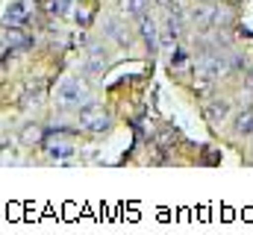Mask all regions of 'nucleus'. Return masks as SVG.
Masks as SVG:
<instances>
[{"instance_id": "f257e3e1", "label": "nucleus", "mask_w": 253, "mask_h": 235, "mask_svg": "<svg viewBox=\"0 0 253 235\" xmlns=\"http://www.w3.org/2000/svg\"><path fill=\"white\" fill-rule=\"evenodd\" d=\"M56 100L62 106H85L88 103V88L80 79H65L62 85L56 88Z\"/></svg>"}, {"instance_id": "f03ea898", "label": "nucleus", "mask_w": 253, "mask_h": 235, "mask_svg": "<svg viewBox=\"0 0 253 235\" xmlns=\"http://www.w3.org/2000/svg\"><path fill=\"white\" fill-rule=\"evenodd\" d=\"M80 123H83L85 129H91V132H106L112 120H109L106 112H97L94 106H85V109L80 112Z\"/></svg>"}, {"instance_id": "7ed1b4c3", "label": "nucleus", "mask_w": 253, "mask_h": 235, "mask_svg": "<svg viewBox=\"0 0 253 235\" xmlns=\"http://www.w3.org/2000/svg\"><path fill=\"white\" fill-rule=\"evenodd\" d=\"M227 74V62L221 56H203L200 59V65H197V77L206 82V79H218V77H224Z\"/></svg>"}, {"instance_id": "20e7f679", "label": "nucleus", "mask_w": 253, "mask_h": 235, "mask_svg": "<svg viewBox=\"0 0 253 235\" xmlns=\"http://www.w3.org/2000/svg\"><path fill=\"white\" fill-rule=\"evenodd\" d=\"M106 68V53L100 47H91V53L85 59V74H100Z\"/></svg>"}, {"instance_id": "39448f33", "label": "nucleus", "mask_w": 253, "mask_h": 235, "mask_svg": "<svg viewBox=\"0 0 253 235\" xmlns=\"http://www.w3.org/2000/svg\"><path fill=\"white\" fill-rule=\"evenodd\" d=\"M141 36L147 39V44H150V47H159V33H156V24H153L147 15H141Z\"/></svg>"}, {"instance_id": "423d86ee", "label": "nucleus", "mask_w": 253, "mask_h": 235, "mask_svg": "<svg viewBox=\"0 0 253 235\" xmlns=\"http://www.w3.org/2000/svg\"><path fill=\"white\" fill-rule=\"evenodd\" d=\"M6 21H12V24H24V21H27V6H24L21 0L9 3V9H6Z\"/></svg>"}, {"instance_id": "0eeeda50", "label": "nucleus", "mask_w": 253, "mask_h": 235, "mask_svg": "<svg viewBox=\"0 0 253 235\" xmlns=\"http://www.w3.org/2000/svg\"><path fill=\"white\" fill-rule=\"evenodd\" d=\"M124 9L129 12V15H144V9H147V0H124Z\"/></svg>"}, {"instance_id": "6e6552de", "label": "nucleus", "mask_w": 253, "mask_h": 235, "mask_svg": "<svg viewBox=\"0 0 253 235\" xmlns=\"http://www.w3.org/2000/svg\"><path fill=\"white\" fill-rule=\"evenodd\" d=\"M236 129L239 132H253V112H242L236 120Z\"/></svg>"}, {"instance_id": "1a4fd4ad", "label": "nucleus", "mask_w": 253, "mask_h": 235, "mask_svg": "<svg viewBox=\"0 0 253 235\" xmlns=\"http://www.w3.org/2000/svg\"><path fill=\"white\" fill-rule=\"evenodd\" d=\"M36 138H39V129L36 126H27L24 129V141H36Z\"/></svg>"}, {"instance_id": "9d476101", "label": "nucleus", "mask_w": 253, "mask_h": 235, "mask_svg": "<svg viewBox=\"0 0 253 235\" xmlns=\"http://www.w3.org/2000/svg\"><path fill=\"white\" fill-rule=\"evenodd\" d=\"M224 112H227V106L221 103V106H215V109H212V118H224Z\"/></svg>"}]
</instances>
